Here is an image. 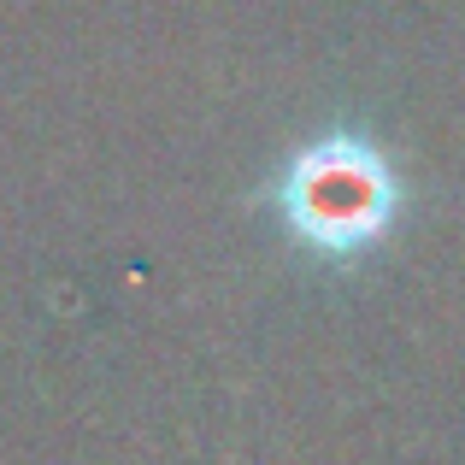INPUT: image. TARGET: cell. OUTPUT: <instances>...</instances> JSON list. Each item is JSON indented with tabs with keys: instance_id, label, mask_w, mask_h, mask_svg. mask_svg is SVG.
<instances>
[{
	"instance_id": "6da1fadb",
	"label": "cell",
	"mask_w": 465,
	"mask_h": 465,
	"mask_svg": "<svg viewBox=\"0 0 465 465\" xmlns=\"http://www.w3.org/2000/svg\"><path fill=\"white\" fill-rule=\"evenodd\" d=\"M277 213L318 260H360L395 230L401 183L389 159L360 136L307 142L277 177Z\"/></svg>"
}]
</instances>
